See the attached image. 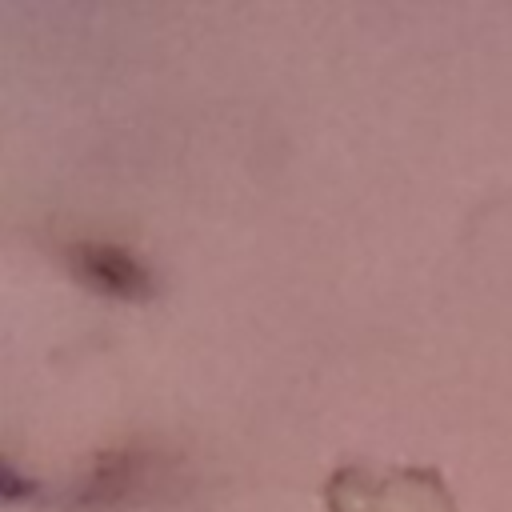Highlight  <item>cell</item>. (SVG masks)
<instances>
[{
  "label": "cell",
  "mask_w": 512,
  "mask_h": 512,
  "mask_svg": "<svg viewBox=\"0 0 512 512\" xmlns=\"http://www.w3.org/2000/svg\"><path fill=\"white\" fill-rule=\"evenodd\" d=\"M68 264L96 292L124 296V300H136V296H148L152 292V272L140 264V256H132L120 244H108V240L72 244L68 248Z\"/></svg>",
  "instance_id": "cell-1"
},
{
  "label": "cell",
  "mask_w": 512,
  "mask_h": 512,
  "mask_svg": "<svg viewBox=\"0 0 512 512\" xmlns=\"http://www.w3.org/2000/svg\"><path fill=\"white\" fill-rule=\"evenodd\" d=\"M148 484H152V456L140 448H120L96 460L92 476L84 480V500L120 504V500H136Z\"/></svg>",
  "instance_id": "cell-2"
}]
</instances>
